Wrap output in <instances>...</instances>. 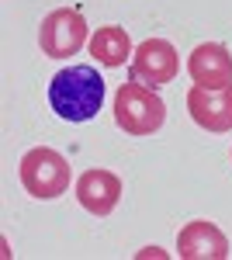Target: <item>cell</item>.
Segmentation results:
<instances>
[{
	"instance_id": "obj_1",
	"label": "cell",
	"mask_w": 232,
	"mask_h": 260,
	"mask_svg": "<svg viewBox=\"0 0 232 260\" xmlns=\"http://www.w3.org/2000/svg\"><path fill=\"white\" fill-rule=\"evenodd\" d=\"M104 77L94 66L59 70L49 83V104L62 121H90L104 104Z\"/></svg>"
},
{
	"instance_id": "obj_2",
	"label": "cell",
	"mask_w": 232,
	"mask_h": 260,
	"mask_svg": "<svg viewBox=\"0 0 232 260\" xmlns=\"http://www.w3.org/2000/svg\"><path fill=\"white\" fill-rule=\"evenodd\" d=\"M115 121L125 136H153L167 121V104L156 94V87L128 80L115 94Z\"/></svg>"
},
{
	"instance_id": "obj_3",
	"label": "cell",
	"mask_w": 232,
	"mask_h": 260,
	"mask_svg": "<svg viewBox=\"0 0 232 260\" xmlns=\"http://www.w3.org/2000/svg\"><path fill=\"white\" fill-rule=\"evenodd\" d=\"M70 180H73V170H70V160L49 149V146H35L21 156V184L31 198L52 201L59 194L70 191Z\"/></svg>"
},
{
	"instance_id": "obj_4",
	"label": "cell",
	"mask_w": 232,
	"mask_h": 260,
	"mask_svg": "<svg viewBox=\"0 0 232 260\" xmlns=\"http://www.w3.org/2000/svg\"><path fill=\"white\" fill-rule=\"evenodd\" d=\"M87 21L80 11L73 7H59L52 11L49 18L42 21L39 28V45L45 56H52V59H70V56H77L80 49L87 45Z\"/></svg>"
},
{
	"instance_id": "obj_5",
	"label": "cell",
	"mask_w": 232,
	"mask_h": 260,
	"mask_svg": "<svg viewBox=\"0 0 232 260\" xmlns=\"http://www.w3.org/2000/svg\"><path fill=\"white\" fill-rule=\"evenodd\" d=\"M180 70V56L167 39H146L132 52V80L146 87H163L170 83Z\"/></svg>"
},
{
	"instance_id": "obj_6",
	"label": "cell",
	"mask_w": 232,
	"mask_h": 260,
	"mask_svg": "<svg viewBox=\"0 0 232 260\" xmlns=\"http://www.w3.org/2000/svg\"><path fill=\"white\" fill-rule=\"evenodd\" d=\"M187 73L197 87L222 90V87L232 83V52L222 42H201L187 56Z\"/></svg>"
},
{
	"instance_id": "obj_7",
	"label": "cell",
	"mask_w": 232,
	"mask_h": 260,
	"mask_svg": "<svg viewBox=\"0 0 232 260\" xmlns=\"http://www.w3.org/2000/svg\"><path fill=\"white\" fill-rule=\"evenodd\" d=\"M177 253H180V260H225L229 240L215 222L194 219L177 233Z\"/></svg>"
},
{
	"instance_id": "obj_8",
	"label": "cell",
	"mask_w": 232,
	"mask_h": 260,
	"mask_svg": "<svg viewBox=\"0 0 232 260\" xmlns=\"http://www.w3.org/2000/svg\"><path fill=\"white\" fill-rule=\"evenodd\" d=\"M187 111L208 132H232V83L222 90H208L194 83L187 90Z\"/></svg>"
},
{
	"instance_id": "obj_9",
	"label": "cell",
	"mask_w": 232,
	"mask_h": 260,
	"mask_svg": "<svg viewBox=\"0 0 232 260\" xmlns=\"http://www.w3.org/2000/svg\"><path fill=\"white\" fill-rule=\"evenodd\" d=\"M77 201L97 219L111 215L121 201V177L111 170H83L77 177Z\"/></svg>"
},
{
	"instance_id": "obj_10",
	"label": "cell",
	"mask_w": 232,
	"mask_h": 260,
	"mask_svg": "<svg viewBox=\"0 0 232 260\" xmlns=\"http://www.w3.org/2000/svg\"><path fill=\"white\" fill-rule=\"evenodd\" d=\"M132 52H136V49H132L128 31L118 28V24H104V28H97L94 39H90V56H94L101 66H108V70L125 66V59H128Z\"/></svg>"
}]
</instances>
